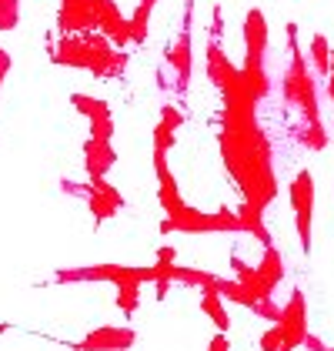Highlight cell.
I'll return each instance as SVG.
<instances>
[{
	"label": "cell",
	"instance_id": "83f0119b",
	"mask_svg": "<svg viewBox=\"0 0 334 351\" xmlns=\"http://www.w3.org/2000/svg\"><path fill=\"white\" fill-rule=\"evenodd\" d=\"M10 64H14V60H10V54H7V51L0 47V87H3V81H7V74H10Z\"/></svg>",
	"mask_w": 334,
	"mask_h": 351
},
{
	"label": "cell",
	"instance_id": "e0dca14e",
	"mask_svg": "<svg viewBox=\"0 0 334 351\" xmlns=\"http://www.w3.org/2000/svg\"><path fill=\"white\" fill-rule=\"evenodd\" d=\"M184 124V114L174 108V104H164L161 114H157V128H154V154H167L174 147V137Z\"/></svg>",
	"mask_w": 334,
	"mask_h": 351
},
{
	"label": "cell",
	"instance_id": "7c38bea8",
	"mask_svg": "<svg viewBox=\"0 0 334 351\" xmlns=\"http://www.w3.org/2000/svg\"><path fill=\"white\" fill-rule=\"evenodd\" d=\"M70 104L74 110H81L90 124V137H101V141H114V114L111 104L104 97H90V94H70Z\"/></svg>",
	"mask_w": 334,
	"mask_h": 351
},
{
	"label": "cell",
	"instance_id": "277c9868",
	"mask_svg": "<svg viewBox=\"0 0 334 351\" xmlns=\"http://www.w3.org/2000/svg\"><path fill=\"white\" fill-rule=\"evenodd\" d=\"M51 57L64 67L90 71L94 77H120L131 64L127 51L114 47L104 34H64Z\"/></svg>",
	"mask_w": 334,
	"mask_h": 351
},
{
	"label": "cell",
	"instance_id": "7402d4cb",
	"mask_svg": "<svg viewBox=\"0 0 334 351\" xmlns=\"http://www.w3.org/2000/svg\"><path fill=\"white\" fill-rule=\"evenodd\" d=\"M117 288V308L124 311V315H134L140 304V288L144 285H138V281H124V285H114Z\"/></svg>",
	"mask_w": 334,
	"mask_h": 351
},
{
	"label": "cell",
	"instance_id": "ac0fdd59",
	"mask_svg": "<svg viewBox=\"0 0 334 351\" xmlns=\"http://www.w3.org/2000/svg\"><path fill=\"white\" fill-rule=\"evenodd\" d=\"M201 311L214 322L218 331H231V315H227V304H224V298L218 291H204L201 295Z\"/></svg>",
	"mask_w": 334,
	"mask_h": 351
},
{
	"label": "cell",
	"instance_id": "4dcf8cb0",
	"mask_svg": "<svg viewBox=\"0 0 334 351\" xmlns=\"http://www.w3.org/2000/svg\"><path fill=\"white\" fill-rule=\"evenodd\" d=\"M7 328H10V324H0V335H3V331H7Z\"/></svg>",
	"mask_w": 334,
	"mask_h": 351
},
{
	"label": "cell",
	"instance_id": "9a60e30c",
	"mask_svg": "<svg viewBox=\"0 0 334 351\" xmlns=\"http://www.w3.org/2000/svg\"><path fill=\"white\" fill-rule=\"evenodd\" d=\"M207 77H211V84H214L221 94H227V90L237 84V77H241V67L231 64V57L224 54L221 44H218V37L207 40Z\"/></svg>",
	"mask_w": 334,
	"mask_h": 351
},
{
	"label": "cell",
	"instance_id": "52a82bcc",
	"mask_svg": "<svg viewBox=\"0 0 334 351\" xmlns=\"http://www.w3.org/2000/svg\"><path fill=\"white\" fill-rule=\"evenodd\" d=\"M64 191L84 197L87 211L94 215L97 224L111 221V217L124 208V194L114 188V184H107V178H101V181H84V184H70V181H64Z\"/></svg>",
	"mask_w": 334,
	"mask_h": 351
},
{
	"label": "cell",
	"instance_id": "f546056e",
	"mask_svg": "<svg viewBox=\"0 0 334 351\" xmlns=\"http://www.w3.org/2000/svg\"><path fill=\"white\" fill-rule=\"evenodd\" d=\"M328 97H331V104H334V57H331V74H328Z\"/></svg>",
	"mask_w": 334,
	"mask_h": 351
},
{
	"label": "cell",
	"instance_id": "6da1fadb",
	"mask_svg": "<svg viewBox=\"0 0 334 351\" xmlns=\"http://www.w3.org/2000/svg\"><path fill=\"white\" fill-rule=\"evenodd\" d=\"M221 161L241 194L237 217L244 221V234L271 244V231L264 228V211L278 197L274 178V144L257 124V110H231L221 114Z\"/></svg>",
	"mask_w": 334,
	"mask_h": 351
},
{
	"label": "cell",
	"instance_id": "ffe728a7",
	"mask_svg": "<svg viewBox=\"0 0 334 351\" xmlns=\"http://www.w3.org/2000/svg\"><path fill=\"white\" fill-rule=\"evenodd\" d=\"M154 7H157V0H140L138 7H134V14L127 17V21H131V44H144V40H147Z\"/></svg>",
	"mask_w": 334,
	"mask_h": 351
},
{
	"label": "cell",
	"instance_id": "5b68a950",
	"mask_svg": "<svg viewBox=\"0 0 334 351\" xmlns=\"http://www.w3.org/2000/svg\"><path fill=\"white\" fill-rule=\"evenodd\" d=\"M161 231L164 234H244V221L237 217V211H214V215H204L197 208H184L181 215L164 217L161 221Z\"/></svg>",
	"mask_w": 334,
	"mask_h": 351
},
{
	"label": "cell",
	"instance_id": "30bf717a",
	"mask_svg": "<svg viewBox=\"0 0 334 351\" xmlns=\"http://www.w3.org/2000/svg\"><path fill=\"white\" fill-rule=\"evenodd\" d=\"M138 331L131 324H101L94 331H87L81 341H74V351H127L134 348Z\"/></svg>",
	"mask_w": 334,
	"mask_h": 351
},
{
	"label": "cell",
	"instance_id": "2e32d148",
	"mask_svg": "<svg viewBox=\"0 0 334 351\" xmlns=\"http://www.w3.org/2000/svg\"><path fill=\"white\" fill-rule=\"evenodd\" d=\"M268 57V21L257 7H250L244 17V60H264Z\"/></svg>",
	"mask_w": 334,
	"mask_h": 351
},
{
	"label": "cell",
	"instance_id": "4fadbf2b",
	"mask_svg": "<svg viewBox=\"0 0 334 351\" xmlns=\"http://www.w3.org/2000/svg\"><path fill=\"white\" fill-rule=\"evenodd\" d=\"M154 174H157V201L164 208V217L181 215L188 204L181 197V188H177V178H174L170 164H167V154H154Z\"/></svg>",
	"mask_w": 334,
	"mask_h": 351
},
{
	"label": "cell",
	"instance_id": "603a6c76",
	"mask_svg": "<svg viewBox=\"0 0 334 351\" xmlns=\"http://www.w3.org/2000/svg\"><path fill=\"white\" fill-rule=\"evenodd\" d=\"M21 24V0H0V34H10Z\"/></svg>",
	"mask_w": 334,
	"mask_h": 351
},
{
	"label": "cell",
	"instance_id": "ba28073f",
	"mask_svg": "<svg viewBox=\"0 0 334 351\" xmlns=\"http://www.w3.org/2000/svg\"><path fill=\"white\" fill-rule=\"evenodd\" d=\"M291 211H294V231H298V241L301 251L311 254V228H314V178L311 171H298L291 178Z\"/></svg>",
	"mask_w": 334,
	"mask_h": 351
},
{
	"label": "cell",
	"instance_id": "cb8c5ba5",
	"mask_svg": "<svg viewBox=\"0 0 334 351\" xmlns=\"http://www.w3.org/2000/svg\"><path fill=\"white\" fill-rule=\"evenodd\" d=\"M261 351H287V341H284V331L278 324H271L264 335H261Z\"/></svg>",
	"mask_w": 334,
	"mask_h": 351
},
{
	"label": "cell",
	"instance_id": "d6986e66",
	"mask_svg": "<svg viewBox=\"0 0 334 351\" xmlns=\"http://www.w3.org/2000/svg\"><path fill=\"white\" fill-rule=\"evenodd\" d=\"M257 271H261V278L278 291V285L284 281V258H281V251L274 247V244H268V247H264V258H261Z\"/></svg>",
	"mask_w": 334,
	"mask_h": 351
},
{
	"label": "cell",
	"instance_id": "8992f818",
	"mask_svg": "<svg viewBox=\"0 0 334 351\" xmlns=\"http://www.w3.org/2000/svg\"><path fill=\"white\" fill-rule=\"evenodd\" d=\"M164 271L157 268H124V265H94V268H67L57 271V285H77V281H107V285H124V281H138V285H157Z\"/></svg>",
	"mask_w": 334,
	"mask_h": 351
},
{
	"label": "cell",
	"instance_id": "44dd1931",
	"mask_svg": "<svg viewBox=\"0 0 334 351\" xmlns=\"http://www.w3.org/2000/svg\"><path fill=\"white\" fill-rule=\"evenodd\" d=\"M331 44H328V37L324 34H314L311 37V64H314V74H321V77H328L331 74Z\"/></svg>",
	"mask_w": 334,
	"mask_h": 351
},
{
	"label": "cell",
	"instance_id": "4316f807",
	"mask_svg": "<svg viewBox=\"0 0 334 351\" xmlns=\"http://www.w3.org/2000/svg\"><path fill=\"white\" fill-rule=\"evenodd\" d=\"M174 258H177V251H174L170 244H167V247H161V251H157V265H161V268H167V265H174Z\"/></svg>",
	"mask_w": 334,
	"mask_h": 351
},
{
	"label": "cell",
	"instance_id": "7a4b0ae2",
	"mask_svg": "<svg viewBox=\"0 0 334 351\" xmlns=\"http://www.w3.org/2000/svg\"><path fill=\"white\" fill-rule=\"evenodd\" d=\"M287 51H291V60H287L284 77H281L284 104L298 114V141H301V147H307V151H324L328 147V131L321 124L318 87H314V74L307 71V57L301 54L298 27L294 24H287Z\"/></svg>",
	"mask_w": 334,
	"mask_h": 351
},
{
	"label": "cell",
	"instance_id": "8fae6325",
	"mask_svg": "<svg viewBox=\"0 0 334 351\" xmlns=\"http://www.w3.org/2000/svg\"><path fill=\"white\" fill-rule=\"evenodd\" d=\"M278 328L284 331V341H287V351L294 348H305L307 341V298L301 288H294L291 298H287V304H284V315H281Z\"/></svg>",
	"mask_w": 334,
	"mask_h": 351
},
{
	"label": "cell",
	"instance_id": "f1b7e54d",
	"mask_svg": "<svg viewBox=\"0 0 334 351\" xmlns=\"http://www.w3.org/2000/svg\"><path fill=\"white\" fill-rule=\"evenodd\" d=\"M305 348H307V351H334L331 345H324V341H321V338H314V335H307Z\"/></svg>",
	"mask_w": 334,
	"mask_h": 351
},
{
	"label": "cell",
	"instance_id": "9c48e42d",
	"mask_svg": "<svg viewBox=\"0 0 334 351\" xmlns=\"http://www.w3.org/2000/svg\"><path fill=\"white\" fill-rule=\"evenodd\" d=\"M191 14H194V0H188L184 3V24H181V34H177V40L174 44H167L164 47V60L174 67V87H177V94H188V87H191V67H194V60H191Z\"/></svg>",
	"mask_w": 334,
	"mask_h": 351
},
{
	"label": "cell",
	"instance_id": "484cf974",
	"mask_svg": "<svg viewBox=\"0 0 334 351\" xmlns=\"http://www.w3.org/2000/svg\"><path fill=\"white\" fill-rule=\"evenodd\" d=\"M207 351H231V338H227V331H218V335L211 338Z\"/></svg>",
	"mask_w": 334,
	"mask_h": 351
},
{
	"label": "cell",
	"instance_id": "5bb4252c",
	"mask_svg": "<svg viewBox=\"0 0 334 351\" xmlns=\"http://www.w3.org/2000/svg\"><path fill=\"white\" fill-rule=\"evenodd\" d=\"M117 164V151H114V141H101V137H87L84 141V171H87V181H101L107 178Z\"/></svg>",
	"mask_w": 334,
	"mask_h": 351
},
{
	"label": "cell",
	"instance_id": "d4e9b609",
	"mask_svg": "<svg viewBox=\"0 0 334 351\" xmlns=\"http://www.w3.org/2000/svg\"><path fill=\"white\" fill-rule=\"evenodd\" d=\"M254 315H257V318H264V322L278 324V322H281V315H284V304H278L274 298H268V301H261V304L254 308Z\"/></svg>",
	"mask_w": 334,
	"mask_h": 351
},
{
	"label": "cell",
	"instance_id": "3957f363",
	"mask_svg": "<svg viewBox=\"0 0 334 351\" xmlns=\"http://www.w3.org/2000/svg\"><path fill=\"white\" fill-rule=\"evenodd\" d=\"M57 27L60 34H104L120 51L131 44V21L114 0H60Z\"/></svg>",
	"mask_w": 334,
	"mask_h": 351
}]
</instances>
